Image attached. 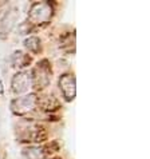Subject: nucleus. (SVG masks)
I'll list each match as a JSON object with an SVG mask.
<instances>
[{"label":"nucleus","mask_w":150,"mask_h":159,"mask_svg":"<svg viewBox=\"0 0 150 159\" xmlns=\"http://www.w3.org/2000/svg\"><path fill=\"white\" fill-rule=\"evenodd\" d=\"M36 103H38V98L34 94L20 96V98H16L11 102V110L16 115H24V114L32 111Z\"/></svg>","instance_id":"f257e3e1"},{"label":"nucleus","mask_w":150,"mask_h":159,"mask_svg":"<svg viewBox=\"0 0 150 159\" xmlns=\"http://www.w3.org/2000/svg\"><path fill=\"white\" fill-rule=\"evenodd\" d=\"M52 15V8L48 3H35L31 7L30 19L34 23H45Z\"/></svg>","instance_id":"f03ea898"},{"label":"nucleus","mask_w":150,"mask_h":159,"mask_svg":"<svg viewBox=\"0 0 150 159\" xmlns=\"http://www.w3.org/2000/svg\"><path fill=\"white\" fill-rule=\"evenodd\" d=\"M59 87L66 100H73L75 98V95H77V82H75L74 75H62V78L59 79Z\"/></svg>","instance_id":"7ed1b4c3"},{"label":"nucleus","mask_w":150,"mask_h":159,"mask_svg":"<svg viewBox=\"0 0 150 159\" xmlns=\"http://www.w3.org/2000/svg\"><path fill=\"white\" fill-rule=\"evenodd\" d=\"M32 87V78L28 72H17L12 79V90L16 94H23Z\"/></svg>","instance_id":"20e7f679"},{"label":"nucleus","mask_w":150,"mask_h":159,"mask_svg":"<svg viewBox=\"0 0 150 159\" xmlns=\"http://www.w3.org/2000/svg\"><path fill=\"white\" fill-rule=\"evenodd\" d=\"M23 155L26 159H45V150L38 146H31L23 150Z\"/></svg>","instance_id":"39448f33"},{"label":"nucleus","mask_w":150,"mask_h":159,"mask_svg":"<svg viewBox=\"0 0 150 159\" xmlns=\"http://www.w3.org/2000/svg\"><path fill=\"white\" fill-rule=\"evenodd\" d=\"M24 46H26V48H28L31 52H38L40 50V42H39V39L35 38V36H30V38L26 39Z\"/></svg>","instance_id":"423d86ee"},{"label":"nucleus","mask_w":150,"mask_h":159,"mask_svg":"<svg viewBox=\"0 0 150 159\" xmlns=\"http://www.w3.org/2000/svg\"><path fill=\"white\" fill-rule=\"evenodd\" d=\"M23 60H27V58H26V55L21 51H16L15 54L12 55V63H14L15 66L23 67V66H24V61Z\"/></svg>","instance_id":"0eeeda50"},{"label":"nucleus","mask_w":150,"mask_h":159,"mask_svg":"<svg viewBox=\"0 0 150 159\" xmlns=\"http://www.w3.org/2000/svg\"><path fill=\"white\" fill-rule=\"evenodd\" d=\"M4 92V88H3V82H2V79H0V95H2Z\"/></svg>","instance_id":"6e6552de"}]
</instances>
